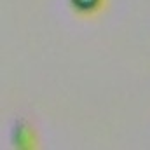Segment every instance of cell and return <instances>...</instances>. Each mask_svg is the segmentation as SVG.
Segmentation results:
<instances>
[{"label": "cell", "mask_w": 150, "mask_h": 150, "mask_svg": "<svg viewBox=\"0 0 150 150\" xmlns=\"http://www.w3.org/2000/svg\"><path fill=\"white\" fill-rule=\"evenodd\" d=\"M67 2L75 14L82 18L96 16L107 4V0H67Z\"/></svg>", "instance_id": "7a4b0ae2"}, {"label": "cell", "mask_w": 150, "mask_h": 150, "mask_svg": "<svg viewBox=\"0 0 150 150\" xmlns=\"http://www.w3.org/2000/svg\"><path fill=\"white\" fill-rule=\"evenodd\" d=\"M12 145L16 149H33L37 147V134L33 126L26 119H18L12 126Z\"/></svg>", "instance_id": "6da1fadb"}]
</instances>
